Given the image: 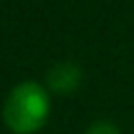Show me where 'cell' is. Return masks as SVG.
<instances>
[{"instance_id": "1", "label": "cell", "mask_w": 134, "mask_h": 134, "mask_svg": "<svg viewBox=\"0 0 134 134\" xmlns=\"http://www.w3.org/2000/svg\"><path fill=\"white\" fill-rule=\"evenodd\" d=\"M49 115V94L42 85L26 80L19 82L5 99L2 120L7 130L14 134H33L38 132Z\"/></svg>"}, {"instance_id": "2", "label": "cell", "mask_w": 134, "mask_h": 134, "mask_svg": "<svg viewBox=\"0 0 134 134\" xmlns=\"http://www.w3.org/2000/svg\"><path fill=\"white\" fill-rule=\"evenodd\" d=\"M82 71L73 61H59L47 71V87L57 94H71L80 87Z\"/></svg>"}, {"instance_id": "3", "label": "cell", "mask_w": 134, "mask_h": 134, "mask_svg": "<svg viewBox=\"0 0 134 134\" xmlns=\"http://www.w3.org/2000/svg\"><path fill=\"white\" fill-rule=\"evenodd\" d=\"M85 134H120V130H118L113 122H108V120H99V122L90 125Z\"/></svg>"}]
</instances>
